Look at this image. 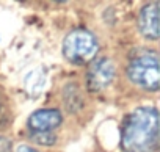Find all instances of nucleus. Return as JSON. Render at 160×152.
<instances>
[{"label": "nucleus", "mask_w": 160, "mask_h": 152, "mask_svg": "<svg viewBox=\"0 0 160 152\" xmlns=\"http://www.w3.org/2000/svg\"><path fill=\"white\" fill-rule=\"evenodd\" d=\"M127 75L132 83L148 91H157L160 88V66L157 53H146L130 61Z\"/></svg>", "instance_id": "3"}, {"label": "nucleus", "mask_w": 160, "mask_h": 152, "mask_svg": "<svg viewBox=\"0 0 160 152\" xmlns=\"http://www.w3.org/2000/svg\"><path fill=\"white\" fill-rule=\"evenodd\" d=\"M16 152H39V150H36V149H33V147H30L27 144H21V146H18Z\"/></svg>", "instance_id": "10"}, {"label": "nucleus", "mask_w": 160, "mask_h": 152, "mask_svg": "<svg viewBox=\"0 0 160 152\" xmlns=\"http://www.w3.org/2000/svg\"><path fill=\"white\" fill-rule=\"evenodd\" d=\"M46 82V74L42 71H32L27 77H25V88L30 94H38L44 88Z\"/></svg>", "instance_id": "7"}, {"label": "nucleus", "mask_w": 160, "mask_h": 152, "mask_svg": "<svg viewBox=\"0 0 160 152\" xmlns=\"http://www.w3.org/2000/svg\"><path fill=\"white\" fill-rule=\"evenodd\" d=\"M113 77H115L113 63L105 56L96 58L91 61L87 72V86L93 93L102 91L113 82Z\"/></svg>", "instance_id": "4"}, {"label": "nucleus", "mask_w": 160, "mask_h": 152, "mask_svg": "<svg viewBox=\"0 0 160 152\" xmlns=\"http://www.w3.org/2000/svg\"><path fill=\"white\" fill-rule=\"evenodd\" d=\"M158 3L152 2L143 7L140 17H138V28L141 35L148 39H158L160 27H158Z\"/></svg>", "instance_id": "5"}, {"label": "nucleus", "mask_w": 160, "mask_h": 152, "mask_svg": "<svg viewBox=\"0 0 160 152\" xmlns=\"http://www.w3.org/2000/svg\"><path fill=\"white\" fill-rule=\"evenodd\" d=\"M158 144V113L152 107L135 108L124 121L121 147L124 152H154Z\"/></svg>", "instance_id": "1"}, {"label": "nucleus", "mask_w": 160, "mask_h": 152, "mask_svg": "<svg viewBox=\"0 0 160 152\" xmlns=\"http://www.w3.org/2000/svg\"><path fill=\"white\" fill-rule=\"evenodd\" d=\"M0 152H11V141L0 136Z\"/></svg>", "instance_id": "9"}, {"label": "nucleus", "mask_w": 160, "mask_h": 152, "mask_svg": "<svg viewBox=\"0 0 160 152\" xmlns=\"http://www.w3.org/2000/svg\"><path fill=\"white\" fill-rule=\"evenodd\" d=\"M30 138H32V141H35L39 146H52L57 141L55 135L50 132H33V135H30Z\"/></svg>", "instance_id": "8"}, {"label": "nucleus", "mask_w": 160, "mask_h": 152, "mask_svg": "<svg viewBox=\"0 0 160 152\" xmlns=\"http://www.w3.org/2000/svg\"><path fill=\"white\" fill-rule=\"evenodd\" d=\"M61 121H63V116L58 110L44 108V110L35 111L28 118V127L33 132H49V130L58 127L61 124Z\"/></svg>", "instance_id": "6"}, {"label": "nucleus", "mask_w": 160, "mask_h": 152, "mask_svg": "<svg viewBox=\"0 0 160 152\" xmlns=\"http://www.w3.org/2000/svg\"><path fill=\"white\" fill-rule=\"evenodd\" d=\"M99 50L98 39L93 33L83 28H77L68 33L63 41V55L74 64L91 63Z\"/></svg>", "instance_id": "2"}]
</instances>
